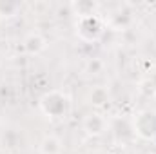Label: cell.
<instances>
[{"label": "cell", "instance_id": "30bf717a", "mask_svg": "<svg viewBox=\"0 0 156 154\" xmlns=\"http://www.w3.org/2000/svg\"><path fill=\"white\" fill-rule=\"evenodd\" d=\"M0 18H2V16H0Z\"/></svg>", "mask_w": 156, "mask_h": 154}, {"label": "cell", "instance_id": "7a4b0ae2", "mask_svg": "<svg viewBox=\"0 0 156 154\" xmlns=\"http://www.w3.org/2000/svg\"><path fill=\"white\" fill-rule=\"evenodd\" d=\"M107 24L100 15H87V16H78L75 29L76 35L85 42H96L104 35Z\"/></svg>", "mask_w": 156, "mask_h": 154}, {"label": "cell", "instance_id": "52a82bcc", "mask_svg": "<svg viewBox=\"0 0 156 154\" xmlns=\"http://www.w3.org/2000/svg\"><path fill=\"white\" fill-rule=\"evenodd\" d=\"M109 100H111V96H109V91L105 87H94L89 93V103L94 107H104L109 103Z\"/></svg>", "mask_w": 156, "mask_h": 154}, {"label": "cell", "instance_id": "8992f818", "mask_svg": "<svg viewBox=\"0 0 156 154\" xmlns=\"http://www.w3.org/2000/svg\"><path fill=\"white\" fill-rule=\"evenodd\" d=\"M24 47H26V51L29 54H38L40 51L45 49V40L38 33H31V35H27V38L24 40Z\"/></svg>", "mask_w": 156, "mask_h": 154}, {"label": "cell", "instance_id": "ba28073f", "mask_svg": "<svg viewBox=\"0 0 156 154\" xmlns=\"http://www.w3.org/2000/svg\"><path fill=\"white\" fill-rule=\"evenodd\" d=\"M73 7L76 9V16H87V15H96L98 4H94V2H78V4H73Z\"/></svg>", "mask_w": 156, "mask_h": 154}, {"label": "cell", "instance_id": "9c48e42d", "mask_svg": "<svg viewBox=\"0 0 156 154\" xmlns=\"http://www.w3.org/2000/svg\"><path fill=\"white\" fill-rule=\"evenodd\" d=\"M149 82H151V87H153V91H156V73H153V75H151Z\"/></svg>", "mask_w": 156, "mask_h": 154}, {"label": "cell", "instance_id": "5b68a950", "mask_svg": "<svg viewBox=\"0 0 156 154\" xmlns=\"http://www.w3.org/2000/svg\"><path fill=\"white\" fill-rule=\"evenodd\" d=\"M38 151L40 154H62L64 151V145H62V142L56 138V136H45L42 142H40L38 145Z\"/></svg>", "mask_w": 156, "mask_h": 154}, {"label": "cell", "instance_id": "3957f363", "mask_svg": "<svg viewBox=\"0 0 156 154\" xmlns=\"http://www.w3.org/2000/svg\"><path fill=\"white\" fill-rule=\"evenodd\" d=\"M133 132L144 140L156 138V113L154 111H140L133 118Z\"/></svg>", "mask_w": 156, "mask_h": 154}, {"label": "cell", "instance_id": "6da1fadb", "mask_svg": "<svg viewBox=\"0 0 156 154\" xmlns=\"http://www.w3.org/2000/svg\"><path fill=\"white\" fill-rule=\"evenodd\" d=\"M40 111L51 120L67 118L71 113V98L62 91H49L38 102Z\"/></svg>", "mask_w": 156, "mask_h": 154}, {"label": "cell", "instance_id": "277c9868", "mask_svg": "<svg viewBox=\"0 0 156 154\" xmlns=\"http://www.w3.org/2000/svg\"><path fill=\"white\" fill-rule=\"evenodd\" d=\"M82 125H83V131H85L87 134H91V136H102V134L109 129L107 120L100 114V113H91V114H87L83 118Z\"/></svg>", "mask_w": 156, "mask_h": 154}]
</instances>
